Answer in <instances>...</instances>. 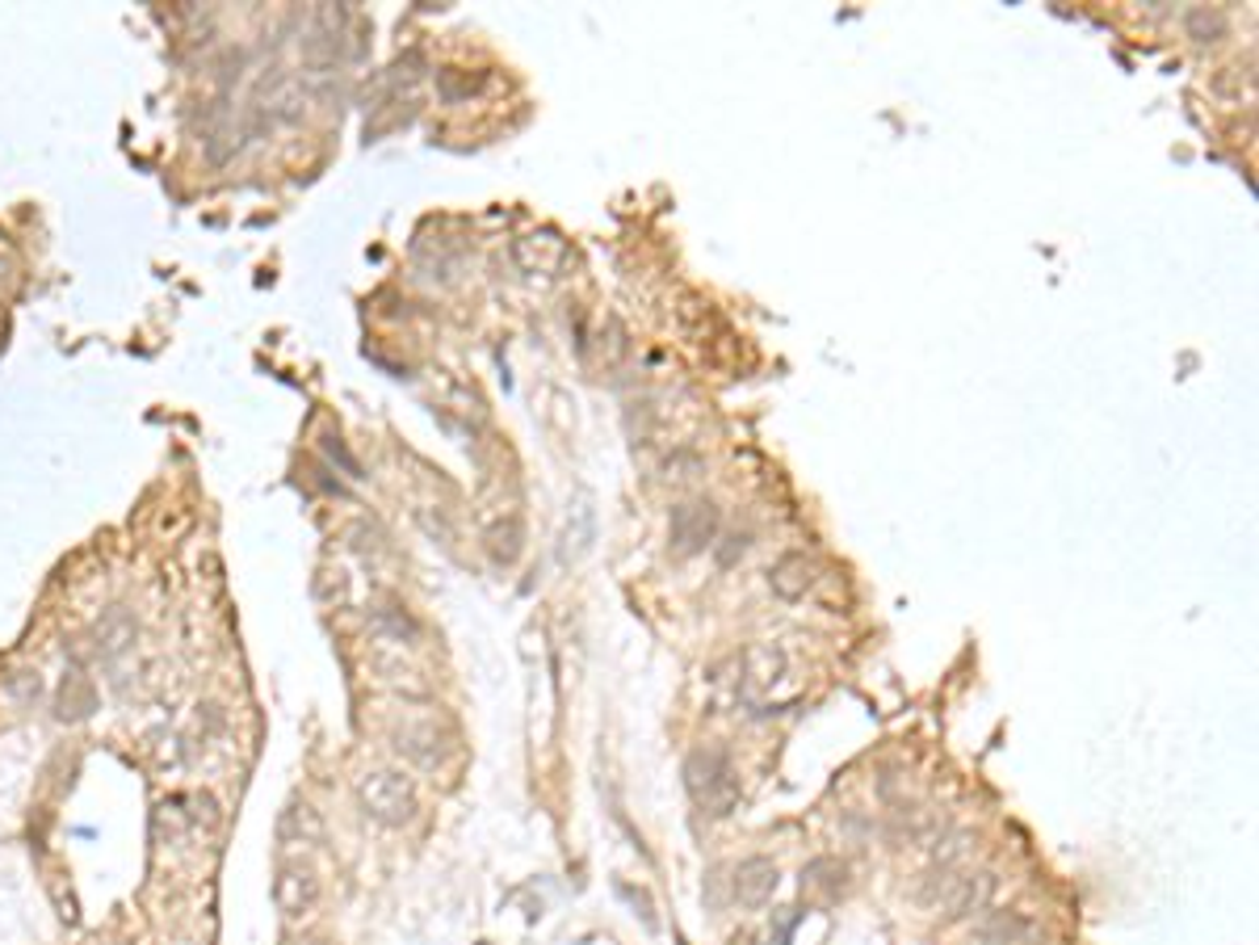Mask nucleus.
Instances as JSON below:
<instances>
[{
    "label": "nucleus",
    "instance_id": "obj_19",
    "mask_svg": "<svg viewBox=\"0 0 1259 945\" xmlns=\"http://www.w3.org/2000/svg\"><path fill=\"white\" fill-rule=\"evenodd\" d=\"M731 945H756V937H751V933H735V937H731Z\"/></svg>",
    "mask_w": 1259,
    "mask_h": 945
},
{
    "label": "nucleus",
    "instance_id": "obj_4",
    "mask_svg": "<svg viewBox=\"0 0 1259 945\" xmlns=\"http://www.w3.org/2000/svg\"><path fill=\"white\" fill-rule=\"evenodd\" d=\"M668 539H672V551H676L680 559H693L705 546H714V539H718V505H714V500H685V505H676L668 521Z\"/></svg>",
    "mask_w": 1259,
    "mask_h": 945
},
{
    "label": "nucleus",
    "instance_id": "obj_18",
    "mask_svg": "<svg viewBox=\"0 0 1259 945\" xmlns=\"http://www.w3.org/2000/svg\"><path fill=\"white\" fill-rule=\"evenodd\" d=\"M748 546H751V534H726L723 546H714V555H718V564L723 567H731L735 559L748 555Z\"/></svg>",
    "mask_w": 1259,
    "mask_h": 945
},
{
    "label": "nucleus",
    "instance_id": "obj_11",
    "mask_svg": "<svg viewBox=\"0 0 1259 945\" xmlns=\"http://www.w3.org/2000/svg\"><path fill=\"white\" fill-rule=\"evenodd\" d=\"M803 891L823 899V903H835L848 895V865L840 858H819L803 870Z\"/></svg>",
    "mask_w": 1259,
    "mask_h": 945
},
{
    "label": "nucleus",
    "instance_id": "obj_12",
    "mask_svg": "<svg viewBox=\"0 0 1259 945\" xmlns=\"http://www.w3.org/2000/svg\"><path fill=\"white\" fill-rule=\"evenodd\" d=\"M1184 29H1188L1192 43L1213 47V43H1222V38L1231 34V22H1226V13L1213 9V4H1192V9L1184 13Z\"/></svg>",
    "mask_w": 1259,
    "mask_h": 945
},
{
    "label": "nucleus",
    "instance_id": "obj_15",
    "mask_svg": "<svg viewBox=\"0 0 1259 945\" xmlns=\"http://www.w3.org/2000/svg\"><path fill=\"white\" fill-rule=\"evenodd\" d=\"M375 622L391 635V639H400V643H416V639H420V626H416L412 614L400 610V605H378Z\"/></svg>",
    "mask_w": 1259,
    "mask_h": 945
},
{
    "label": "nucleus",
    "instance_id": "obj_3",
    "mask_svg": "<svg viewBox=\"0 0 1259 945\" xmlns=\"http://www.w3.org/2000/svg\"><path fill=\"white\" fill-rule=\"evenodd\" d=\"M735 669H739L735 689H739L744 702L756 706V710H764V706H781L777 685L789 676V664H785V655H781L777 648H769V643H751L748 651L735 655Z\"/></svg>",
    "mask_w": 1259,
    "mask_h": 945
},
{
    "label": "nucleus",
    "instance_id": "obj_16",
    "mask_svg": "<svg viewBox=\"0 0 1259 945\" xmlns=\"http://www.w3.org/2000/svg\"><path fill=\"white\" fill-rule=\"evenodd\" d=\"M1024 933H1029V924L1020 917H995L978 929V945H1012Z\"/></svg>",
    "mask_w": 1259,
    "mask_h": 945
},
{
    "label": "nucleus",
    "instance_id": "obj_20",
    "mask_svg": "<svg viewBox=\"0 0 1259 945\" xmlns=\"http://www.w3.org/2000/svg\"><path fill=\"white\" fill-rule=\"evenodd\" d=\"M286 945H323V942H316V937H307V942H286Z\"/></svg>",
    "mask_w": 1259,
    "mask_h": 945
},
{
    "label": "nucleus",
    "instance_id": "obj_2",
    "mask_svg": "<svg viewBox=\"0 0 1259 945\" xmlns=\"http://www.w3.org/2000/svg\"><path fill=\"white\" fill-rule=\"evenodd\" d=\"M357 803L370 819L387 824V828H400L416 815V785L395 769H366L357 778Z\"/></svg>",
    "mask_w": 1259,
    "mask_h": 945
},
{
    "label": "nucleus",
    "instance_id": "obj_14",
    "mask_svg": "<svg viewBox=\"0 0 1259 945\" xmlns=\"http://www.w3.org/2000/svg\"><path fill=\"white\" fill-rule=\"evenodd\" d=\"M395 748H400L407 760L429 765V769L441 760V740H437V728H432V723H412V728H403Z\"/></svg>",
    "mask_w": 1259,
    "mask_h": 945
},
{
    "label": "nucleus",
    "instance_id": "obj_5",
    "mask_svg": "<svg viewBox=\"0 0 1259 945\" xmlns=\"http://www.w3.org/2000/svg\"><path fill=\"white\" fill-rule=\"evenodd\" d=\"M512 261L530 277H563V270L571 265V244L559 232L542 227V232H530L512 244Z\"/></svg>",
    "mask_w": 1259,
    "mask_h": 945
},
{
    "label": "nucleus",
    "instance_id": "obj_6",
    "mask_svg": "<svg viewBox=\"0 0 1259 945\" xmlns=\"http://www.w3.org/2000/svg\"><path fill=\"white\" fill-rule=\"evenodd\" d=\"M995 899V874L991 870H970V874H953L949 891L940 895V917L945 924H958L978 912H987V903Z\"/></svg>",
    "mask_w": 1259,
    "mask_h": 945
},
{
    "label": "nucleus",
    "instance_id": "obj_13",
    "mask_svg": "<svg viewBox=\"0 0 1259 945\" xmlns=\"http://www.w3.org/2000/svg\"><path fill=\"white\" fill-rule=\"evenodd\" d=\"M282 840L286 844H320L323 840V819L320 811L311 807V803H295V807L282 815Z\"/></svg>",
    "mask_w": 1259,
    "mask_h": 945
},
{
    "label": "nucleus",
    "instance_id": "obj_7",
    "mask_svg": "<svg viewBox=\"0 0 1259 945\" xmlns=\"http://www.w3.org/2000/svg\"><path fill=\"white\" fill-rule=\"evenodd\" d=\"M483 546L487 555L496 559L500 567H512L525 551V525H521V513L516 509H504V505H487L483 500Z\"/></svg>",
    "mask_w": 1259,
    "mask_h": 945
},
{
    "label": "nucleus",
    "instance_id": "obj_1",
    "mask_svg": "<svg viewBox=\"0 0 1259 945\" xmlns=\"http://www.w3.org/2000/svg\"><path fill=\"white\" fill-rule=\"evenodd\" d=\"M685 790L701 815L726 819L739 803V773L723 748H697L685 760Z\"/></svg>",
    "mask_w": 1259,
    "mask_h": 945
},
{
    "label": "nucleus",
    "instance_id": "obj_8",
    "mask_svg": "<svg viewBox=\"0 0 1259 945\" xmlns=\"http://www.w3.org/2000/svg\"><path fill=\"white\" fill-rule=\"evenodd\" d=\"M777 862L769 858H748V862L735 865V878H731V895L744 903V908H764L773 895H777Z\"/></svg>",
    "mask_w": 1259,
    "mask_h": 945
},
{
    "label": "nucleus",
    "instance_id": "obj_17",
    "mask_svg": "<svg viewBox=\"0 0 1259 945\" xmlns=\"http://www.w3.org/2000/svg\"><path fill=\"white\" fill-rule=\"evenodd\" d=\"M970 844H974V837H970V832H953V837L937 840V865H945V870H958V862H962L965 853H970Z\"/></svg>",
    "mask_w": 1259,
    "mask_h": 945
},
{
    "label": "nucleus",
    "instance_id": "obj_10",
    "mask_svg": "<svg viewBox=\"0 0 1259 945\" xmlns=\"http://www.w3.org/2000/svg\"><path fill=\"white\" fill-rule=\"evenodd\" d=\"M769 589L781 596V601H798L815 589V559H806L803 551H789L781 555L773 571H769Z\"/></svg>",
    "mask_w": 1259,
    "mask_h": 945
},
{
    "label": "nucleus",
    "instance_id": "obj_9",
    "mask_svg": "<svg viewBox=\"0 0 1259 945\" xmlns=\"http://www.w3.org/2000/svg\"><path fill=\"white\" fill-rule=\"evenodd\" d=\"M273 899L286 917H307L320 903V878L307 865H282V874L273 883Z\"/></svg>",
    "mask_w": 1259,
    "mask_h": 945
}]
</instances>
